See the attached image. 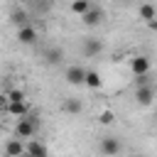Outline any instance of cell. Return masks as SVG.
I'll return each instance as SVG.
<instances>
[{
  "label": "cell",
  "mask_w": 157,
  "mask_h": 157,
  "mask_svg": "<svg viewBox=\"0 0 157 157\" xmlns=\"http://www.w3.org/2000/svg\"><path fill=\"white\" fill-rule=\"evenodd\" d=\"M34 132H37V123H34L29 115L17 120V125H15V137H17V140H22V142H25V140H27V137H32Z\"/></svg>",
  "instance_id": "6da1fadb"
},
{
  "label": "cell",
  "mask_w": 157,
  "mask_h": 157,
  "mask_svg": "<svg viewBox=\"0 0 157 157\" xmlns=\"http://www.w3.org/2000/svg\"><path fill=\"white\" fill-rule=\"evenodd\" d=\"M64 78H66V83H71V86H81V83L86 81V69L78 66V64H71V66L64 71Z\"/></svg>",
  "instance_id": "7a4b0ae2"
},
{
  "label": "cell",
  "mask_w": 157,
  "mask_h": 157,
  "mask_svg": "<svg viewBox=\"0 0 157 157\" xmlns=\"http://www.w3.org/2000/svg\"><path fill=\"white\" fill-rule=\"evenodd\" d=\"M130 71L135 74V76H147L150 74V59L147 56H132L130 59Z\"/></svg>",
  "instance_id": "3957f363"
},
{
  "label": "cell",
  "mask_w": 157,
  "mask_h": 157,
  "mask_svg": "<svg viewBox=\"0 0 157 157\" xmlns=\"http://www.w3.org/2000/svg\"><path fill=\"white\" fill-rule=\"evenodd\" d=\"M152 98H155V86H152V83H147V86H137V88H135V101H137L140 105H150Z\"/></svg>",
  "instance_id": "277c9868"
},
{
  "label": "cell",
  "mask_w": 157,
  "mask_h": 157,
  "mask_svg": "<svg viewBox=\"0 0 157 157\" xmlns=\"http://www.w3.org/2000/svg\"><path fill=\"white\" fill-rule=\"evenodd\" d=\"M120 152V140L118 137H103L101 140V155L103 157H115Z\"/></svg>",
  "instance_id": "5b68a950"
},
{
  "label": "cell",
  "mask_w": 157,
  "mask_h": 157,
  "mask_svg": "<svg viewBox=\"0 0 157 157\" xmlns=\"http://www.w3.org/2000/svg\"><path fill=\"white\" fill-rule=\"evenodd\" d=\"M25 155H29V157H49V150H47L44 142L29 140V142H25Z\"/></svg>",
  "instance_id": "8992f818"
},
{
  "label": "cell",
  "mask_w": 157,
  "mask_h": 157,
  "mask_svg": "<svg viewBox=\"0 0 157 157\" xmlns=\"http://www.w3.org/2000/svg\"><path fill=\"white\" fill-rule=\"evenodd\" d=\"M17 39H20V44H34L37 39H39V34H37V29L32 27V25H25V27H20L17 29Z\"/></svg>",
  "instance_id": "52a82bcc"
},
{
  "label": "cell",
  "mask_w": 157,
  "mask_h": 157,
  "mask_svg": "<svg viewBox=\"0 0 157 157\" xmlns=\"http://www.w3.org/2000/svg\"><path fill=\"white\" fill-rule=\"evenodd\" d=\"M103 52V42L98 37H86L83 39V54L86 56H98Z\"/></svg>",
  "instance_id": "ba28073f"
},
{
  "label": "cell",
  "mask_w": 157,
  "mask_h": 157,
  "mask_svg": "<svg viewBox=\"0 0 157 157\" xmlns=\"http://www.w3.org/2000/svg\"><path fill=\"white\" fill-rule=\"evenodd\" d=\"M81 20H83V25H88V27H98V25L103 22V10L96 7V5H91V10H88Z\"/></svg>",
  "instance_id": "9c48e42d"
},
{
  "label": "cell",
  "mask_w": 157,
  "mask_h": 157,
  "mask_svg": "<svg viewBox=\"0 0 157 157\" xmlns=\"http://www.w3.org/2000/svg\"><path fill=\"white\" fill-rule=\"evenodd\" d=\"M22 155H25V142L22 140L12 137V140L5 142V157H22Z\"/></svg>",
  "instance_id": "30bf717a"
},
{
  "label": "cell",
  "mask_w": 157,
  "mask_h": 157,
  "mask_svg": "<svg viewBox=\"0 0 157 157\" xmlns=\"http://www.w3.org/2000/svg\"><path fill=\"white\" fill-rule=\"evenodd\" d=\"M61 59H64V52H61L59 47H52V49H47V52H44V61H47L49 66L61 64Z\"/></svg>",
  "instance_id": "8fae6325"
},
{
  "label": "cell",
  "mask_w": 157,
  "mask_h": 157,
  "mask_svg": "<svg viewBox=\"0 0 157 157\" xmlns=\"http://www.w3.org/2000/svg\"><path fill=\"white\" fill-rule=\"evenodd\" d=\"M137 15H140V20H155L157 17V7L155 5H150V2H142L140 7H137Z\"/></svg>",
  "instance_id": "7c38bea8"
},
{
  "label": "cell",
  "mask_w": 157,
  "mask_h": 157,
  "mask_svg": "<svg viewBox=\"0 0 157 157\" xmlns=\"http://www.w3.org/2000/svg\"><path fill=\"white\" fill-rule=\"evenodd\" d=\"M5 110H7L10 115H15V118H27V105H25V103H7Z\"/></svg>",
  "instance_id": "4fadbf2b"
},
{
  "label": "cell",
  "mask_w": 157,
  "mask_h": 157,
  "mask_svg": "<svg viewBox=\"0 0 157 157\" xmlns=\"http://www.w3.org/2000/svg\"><path fill=\"white\" fill-rule=\"evenodd\" d=\"M88 88H101V83H103V78H101V74L98 71H86V81H83Z\"/></svg>",
  "instance_id": "5bb4252c"
},
{
  "label": "cell",
  "mask_w": 157,
  "mask_h": 157,
  "mask_svg": "<svg viewBox=\"0 0 157 157\" xmlns=\"http://www.w3.org/2000/svg\"><path fill=\"white\" fill-rule=\"evenodd\" d=\"M64 110H66L69 115H78V113H81V101H78V98H66V101H64Z\"/></svg>",
  "instance_id": "9a60e30c"
},
{
  "label": "cell",
  "mask_w": 157,
  "mask_h": 157,
  "mask_svg": "<svg viewBox=\"0 0 157 157\" xmlns=\"http://www.w3.org/2000/svg\"><path fill=\"white\" fill-rule=\"evenodd\" d=\"M88 10H91V2H88V0H74V2H71V12H76V15H81V17H83Z\"/></svg>",
  "instance_id": "2e32d148"
},
{
  "label": "cell",
  "mask_w": 157,
  "mask_h": 157,
  "mask_svg": "<svg viewBox=\"0 0 157 157\" xmlns=\"http://www.w3.org/2000/svg\"><path fill=\"white\" fill-rule=\"evenodd\" d=\"M12 22L20 25V27H25V25H27V12L20 10V7H15V10H12Z\"/></svg>",
  "instance_id": "e0dca14e"
},
{
  "label": "cell",
  "mask_w": 157,
  "mask_h": 157,
  "mask_svg": "<svg viewBox=\"0 0 157 157\" xmlns=\"http://www.w3.org/2000/svg\"><path fill=\"white\" fill-rule=\"evenodd\" d=\"M113 120H115V113H113V110H108V108H105V110H101V113H98V123H101V125H110Z\"/></svg>",
  "instance_id": "ac0fdd59"
},
{
  "label": "cell",
  "mask_w": 157,
  "mask_h": 157,
  "mask_svg": "<svg viewBox=\"0 0 157 157\" xmlns=\"http://www.w3.org/2000/svg\"><path fill=\"white\" fill-rule=\"evenodd\" d=\"M5 98H7V103H25V93H22V91H17V88H12Z\"/></svg>",
  "instance_id": "d6986e66"
},
{
  "label": "cell",
  "mask_w": 157,
  "mask_h": 157,
  "mask_svg": "<svg viewBox=\"0 0 157 157\" xmlns=\"http://www.w3.org/2000/svg\"><path fill=\"white\" fill-rule=\"evenodd\" d=\"M147 27H150V29H157V17H155V20H150V22H147Z\"/></svg>",
  "instance_id": "ffe728a7"
},
{
  "label": "cell",
  "mask_w": 157,
  "mask_h": 157,
  "mask_svg": "<svg viewBox=\"0 0 157 157\" xmlns=\"http://www.w3.org/2000/svg\"><path fill=\"white\" fill-rule=\"evenodd\" d=\"M5 105H7V98H5V96H2V93H0V110H2V108H5Z\"/></svg>",
  "instance_id": "44dd1931"
},
{
  "label": "cell",
  "mask_w": 157,
  "mask_h": 157,
  "mask_svg": "<svg viewBox=\"0 0 157 157\" xmlns=\"http://www.w3.org/2000/svg\"><path fill=\"white\" fill-rule=\"evenodd\" d=\"M130 157H140V155H130Z\"/></svg>",
  "instance_id": "7402d4cb"
},
{
  "label": "cell",
  "mask_w": 157,
  "mask_h": 157,
  "mask_svg": "<svg viewBox=\"0 0 157 157\" xmlns=\"http://www.w3.org/2000/svg\"><path fill=\"white\" fill-rule=\"evenodd\" d=\"M25 157H29V155H25Z\"/></svg>",
  "instance_id": "603a6c76"
},
{
  "label": "cell",
  "mask_w": 157,
  "mask_h": 157,
  "mask_svg": "<svg viewBox=\"0 0 157 157\" xmlns=\"http://www.w3.org/2000/svg\"><path fill=\"white\" fill-rule=\"evenodd\" d=\"M22 157H25V155H22Z\"/></svg>",
  "instance_id": "cb8c5ba5"
}]
</instances>
